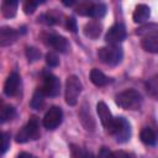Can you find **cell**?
Masks as SVG:
<instances>
[{
  "instance_id": "6da1fadb",
  "label": "cell",
  "mask_w": 158,
  "mask_h": 158,
  "mask_svg": "<svg viewBox=\"0 0 158 158\" xmlns=\"http://www.w3.org/2000/svg\"><path fill=\"white\" fill-rule=\"evenodd\" d=\"M116 104L125 110H136L142 104L141 94L135 89H127L116 95Z\"/></svg>"
},
{
  "instance_id": "7a4b0ae2",
  "label": "cell",
  "mask_w": 158,
  "mask_h": 158,
  "mask_svg": "<svg viewBox=\"0 0 158 158\" xmlns=\"http://www.w3.org/2000/svg\"><path fill=\"white\" fill-rule=\"evenodd\" d=\"M98 57L106 65H117L123 57V52L118 44H109L98 51Z\"/></svg>"
},
{
  "instance_id": "3957f363",
  "label": "cell",
  "mask_w": 158,
  "mask_h": 158,
  "mask_svg": "<svg viewBox=\"0 0 158 158\" xmlns=\"http://www.w3.org/2000/svg\"><path fill=\"white\" fill-rule=\"evenodd\" d=\"M83 85L77 75H69L65 80V102L69 106H74L78 102V98L81 93Z\"/></svg>"
},
{
  "instance_id": "277c9868",
  "label": "cell",
  "mask_w": 158,
  "mask_h": 158,
  "mask_svg": "<svg viewBox=\"0 0 158 158\" xmlns=\"http://www.w3.org/2000/svg\"><path fill=\"white\" fill-rule=\"evenodd\" d=\"M110 135H112L115 137L116 142H118V143L127 142L131 137V126H130L128 121L122 116L116 117L114 121L112 128L110 131Z\"/></svg>"
},
{
  "instance_id": "5b68a950",
  "label": "cell",
  "mask_w": 158,
  "mask_h": 158,
  "mask_svg": "<svg viewBox=\"0 0 158 158\" xmlns=\"http://www.w3.org/2000/svg\"><path fill=\"white\" fill-rule=\"evenodd\" d=\"M40 136V125L38 120L36 117H31L28 122L19 131L16 135V142L17 143H25L31 139H37Z\"/></svg>"
},
{
  "instance_id": "8992f818",
  "label": "cell",
  "mask_w": 158,
  "mask_h": 158,
  "mask_svg": "<svg viewBox=\"0 0 158 158\" xmlns=\"http://www.w3.org/2000/svg\"><path fill=\"white\" fill-rule=\"evenodd\" d=\"M63 120V111L58 106H52L43 116V126L47 130H56Z\"/></svg>"
},
{
  "instance_id": "52a82bcc",
  "label": "cell",
  "mask_w": 158,
  "mask_h": 158,
  "mask_svg": "<svg viewBox=\"0 0 158 158\" xmlns=\"http://www.w3.org/2000/svg\"><path fill=\"white\" fill-rule=\"evenodd\" d=\"M41 90L47 96H57L60 91V80L53 74H46Z\"/></svg>"
},
{
  "instance_id": "ba28073f",
  "label": "cell",
  "mask_w": 158,
  "mask_h": 158,
  "mask_svg": "<svg viewBox=\"0 0 158 158\" xmlns=\"http://www.w3.org/2000/svg\"><path fill=\"white\" fill-rule=\"evenodd\" d=\"M126 35L127 33H126L125 26L122 23H115L106 32L105 41L109 44H118V43H121L126 38Z\"/></svg>"
},
{
  "instance_id": "9c48e42d",
  "label": "cell",
  "mask_w": 158,
  "mask_h": 158,
  "mask_svg": "<svg viewBox=\"0 0 158 158\" xmlns=\"http://www.w3.org/2000/svg\"><path fill=\"white\" fill-rule=\"evenodd\" d=\"M96 111H98V115H99V118H100L101 125L110 133V131L112 128V125H114V121H115V118L112 117V114H111L110 109L107 107V105L104 101H99L98 105H96Z\"/></svg>"
},
{
  "instance_id": "30bf717a",
  "label": "cell",
  "mask_w": 158,
  "mask_h": 158,
  "mask_svg": "<svg viewBox=\"0 0 158 158\" xmlns=\"http://www.w3.org/2000/svg\"><path fill=\"white\" fill-rule=\"evenodd\" d=\"M20 88V75L16 72H12L4 84V94L6 96H15L19 93Z\"/></svg>"
},
{
  "instance_id": "8fae6325",
  "label": "cell",
  "mask_w": 158,
  "mask_h": 158,
  "mask_svg": "<svg viewBox=\"0 0 158 158\" xmlns=\"http://www.w3.org/2000/svg\"><path fill=\"white\" fill-rule=\"evenodd\" d=\"M17 36H19V32L16 30L9 26H2L0 28V46L6 47L12 44L17 40Z\"/></svg>"
},
{
  "instance_id": "7c38bea8",
  "label": "cell",
  "mask_w": 158,
  "mask_h": 158,
  "mask_svg": "<svg viewBox=\"0 0 158 158\" xmlns=\"http://www.w3.org/2000/svg\"><path fill=\"white\" fill-rule=\"evenodd\" d=\"M47 40H48L47 43L51 47H53L56 51L60 52V53H65L69 49V43H68L67 38L63 37V36H59V35H49Z\"/></svg>"
},
{
  "instance_id": "4fadbf2b",
  "label": "cell",
  "mask_w": 158,
  "mask_h": 158,
  "mask_svg": "<svg viewBox=\"0 0 158 158\" xmlns=\"http://www.w3.org/2000/svg\"><path fill=\"white\" fill-rule=\"evenodd\" d=\"M151 16V9L146 4H138L132 14V19L136 23H142L146 22Z\"/></svg>"
},
{
  "instance_id": "5bb4252c",
  "label": "cell",
  "mask_w": 158,
  "mask_h": 158,
  "mask_svg": "<svg viewBox=\"0 0 158 158\" xmlns=\"http://www.w3.org/2000/svg\"><path fill=\"white\" fill-rule=\"evenodd\" d=\"M79 117H80L81 125L85 127L86 131H94V128H95V122H94V118H93V116H91V114H90L89 107L86 106V102L83 104L81 110H80V114H79Z\"/></svg>"
},
{
  "instance_id": "9a60e30c",
  "label": "cell",
  "mask_w": 158,
  "mask_h": 158,
  "mask_svg": "<svg viewBox=\"0 0 158 158\" xmlns=\"http://www.w3.org/2000/svg\"><path fill=\"white\" fill-rule=\"evenodd\" d=\"M101 30H102V26L99 21H90L88 23H85L84 26V35L91 40H95L100 36L101 33Z\"/></svg>"
},
{
  "instance_id": "2e32d148",
  "label": "cell",
  "mask_w": 158,
  "mask_h": 158,
  "mask_svg": "<svg viewBox=\"0 0 158 158\" xmlns=\"http://www.w3.org/2000/svg\"><path fill=\"white\" fill-rule=\"evenodd\" d=\"M136 35L142 37H156L158 38V23H146L136 30Z\"/></svg>"
},
{
  "instance_id": "e0dca14e",
  "label": "cell",
  "mask_w": 158,
  "mask_h": 158,
  "mask_svg": "<svg viewBox=\"0 0 158 158\" xmlns=\"http://www.w3.org/2000/svg\"><path fill=\"white\" fill-rule=\"evenodd\" d=\"M90 80L96 86H105L110 83V78L106 77L101 70H99L96 68H93L90 70Z\"/></svg>"
},
{
  "instance_id": "ac0fdd59",
  "label": "cell",
  "mask_w": 158,
  "mask_h": 158,
  "mask_svg": "<svg viewBox=\"0 0 158 158\" xmlns=\"http://www.w3.org/2000/svg\"><path fill=\"white\" fill-rule=\"evenodd\" d=\"M17 6H19V2L16 0H5L1 4V12H2V15L5 17L11 19V17H14L16 15Z\"/></svg>"
},
{
  "instance_id": "d6986e66",
  "label": "cell",
  "mask_w": 158,
  "mask_h": 158,
  "mask_svg": "<svg viewBox=\"0 0 158 158\" xmlns=\"http://www.w3.org/2000/svg\"><path fill=\"white\" fill-rule=\"evenodd\" d=\"M139 137H141V141L147 146H154L156 142H157V136H156L154 131L149 127L142 128V131L139 133Z\"/></svg>"
},
{
  "instance_id": "ffe728a7",
  "label": "cell",
  "mask_w": 158,
  "mask_h": 158,
  "mask_svg": "<svg viewBox=\"0 0 158 158\" xmlns=\"http://www.w3.org/2000/svg\"><path fill=\"white\" fill-rule=\"evenodd\" d=\"M141 46L149 53H158V38L156 37H143L141 41Z\"/></svg>"
},
{
  "instance_id": "44dd1931",
  "label": "cell",
  "mask_w": 158,
  "mask_h": 158,
  "mask_svg": "<svg viewBox=\"0 0 158 158\" xmlns=\"http://www.w3.org/2000/svg\"><path fill=\"white\" fill-rule=\"evenodd\" d=\"M16 115V110L14 106L11 105H4L1 107V112H0V121L1 123H5L9 120H12Z\"/></svg>"
},
{
  "instance_id": "7402d4cb",
  "label": "cell",
  "mask_w": 158,
  "mask_h": 158,
  "mask_svg": "<svg viewBox=\"0 0 158 158\" xmlns=\"http://www.w3.org/2000/svg\"><path fill=\"white\" fill-rule=\"evenodd\" d=\"M43 98H44L43 91H42L41 89H37V90L35 91L32 99H31V102H30L31 107L35 109V110H40V109L42 107V105H43V101H44Z\"/></svg>"
},
{
  "instance_id": "603a6c76",
  "label": "cell",
  "mask_w": 158,
  "mask_h": 158,
  "mask_svg": "<svg viewBox=\"0 0 158 158\" xmlns=\"http://www.w3.org/2000/svg\"><path fill=\"white\" fill-rule=\"evenodd\" d=\"M105 14H106V5L99 2V4H93L89 16L95 17V19H101V17L105 16Z\"/></svg>"
},
{
  "instance_id": "cb8c5ba5",
  "label": "cell",
  "mask_w": 158,
  "mask_h": 158,
  "mask_svg": "<svg viewBox=\"0 0 158 158\" xmlns=\"http://www.w3.org/2000/svg\"><path fill=\"white\" fill-rule=\"evenodd\" d=\"M146 86H147L148 93H149L152 96H154L156 99H158V75L151 78V79L147 81Z\"/></svg>"
},
{
  "instance_id": "d4e9b609",
  "label": "cell",
  "mask_w": 158,
  "mask_h": 158,
  "mask_svg": "<svg viewBox=\"0 0 158 158\" xmlns=\"http://www.w3.org/2000/svg\"><path fill=\"white\" fill-rule=\"evenodd\" d=\"M72 158H94V156L90 152H88V151H85V149H83L80 147H74L73 146V148H72Z\"/></svg>"
},
{
  "instance_id": "484cf974",
  "label": "cell",
  "mask_w": 158,
  "mask_h": 158,
  "mask_svg": "<svg viewBox=\"0 0 158 158\" xmlns=\"http://www.w3.org/2000/svg\"><path fill=\"white\" fill-rule=\"evenodd\" d=\"M38 21L46 25H54L58 23V16H54L53 12H48V14H43L38 17Z\"/></svg>"
},
{
  "instance_id": "4316f807",
  "label": "cell",
  "mask_w": 158,
  "mask_h": 158,
  "mask_svg": "<svg viewBox=\"0 0 158 158\" xmlns=\"http://www.w3.org/2000/svg\"><path fill=\"white\" fill-rule=\"evenodd\" d=\"M38 4H40V2H38V1H35V0H27V1H25V2H23V6H22L23 12H25L26 15L33 14L35 10L37 9Z\"/></svg>"
},
{
  "instance_id": "83f0119b",
  "label": "cell",
  "mask_w": 158,
  "mask_h": 158,
  "mask_svg": "<svg viewBox=\"0 0 158 158\" xmlns=\"http://www.w3.org/2000/svg\"><path fill=\"white\" fill-rule=\"evenodd\" d=\"M93 4L91 2H81L75 7V12L81 15V16H89L90 14V9H91Z\"/></svg>"
},
{
  "instance_id": "f1b7e54d",
  "label": "cell",
  "mask_w": 158,
  "mask_h": 158,
  "mask_svg": "<svg viewBox=\"0 0 158 158\" xmlns=\"http://www.w3.org/2000/svg\"><path fill=\"white\" fill-rule=\"evenodd\" d=\"M26 57L28 62H36L41 57V52L35 47H27L26 48Z\"/></svg>"
},
{
  "instance_id": "f546056e",
  "label": "cell",
  "mask_w": 158,
  "mask_h": 158,
  "mask_svg": "<svg viewBox=\"0 0 158 158\" xmlns=\"http://www.w3.org/2000/svg\"><path fill=\"white\" fill-rule=\"evenodd\" d=\"M46 63L49 65V67H57L59 64V58L57 56V53L54 52H48L46 54Z\"/></svg>"
},
{
  "instance_id": "4dcf8cb0",
  "label": "cell",
  "mask_w": 158,
  "mask_h": 158,
  "mask_svg": "<svg viewBox=\"0 0 158 158\" xmlns=\"http://www.w3.org/2000/svg\"><path fill=\"white\" fill-rule=\"evenodd\" d=\"M1 139H2V143H1V153L4 154L7 149H9V146H10V133L7 132H2L1 135Z\"/></svg>"
},
{
  "instance_id": "1f68e13d",
  "label": "cell",
  "mask_w": 158,
  "mask_h": 158,
  "mask_svg": "<svg viewBox=\"0 0 158 158\" xmlns=\"http://www.w3.org/2000/svg\"><path fill=\"white\" fill-rule=\"evenodd\" d=\"M65 27H67V30L70 31V32H77L78 27H77V21H75V19H74V17H68L67 21H65Z\"/></svg>"
},
{
  "instance_id": "d6a6232c",
  "label": "cell",
  "mask_w": 158,
  "mask_h": 158,
  "mask_svg": "<svg viewBox=\"0 0 158 158\" xmlns=\"http://www.w3.org/2000/svg\"><path fill=\"white\" fill-rule=\"evenodd\" d=\"M98 158H114V152H111V151H110L109 148H106V147H102V148L99 151Z\"/></svg>"
},
{
  "instance_id": "836d02e7",
  "label": "cell",
  "mask_w": 158,
  "mask_h": 158,
  "mask_svg": "<svg viewBox=\"0 0 158 158\" xmlns=\"http://www.w3.org/2000/svg\"><path fill=\"white\" fill-rule=\"evenodd\" d=\"M114 158H130V156L123 151H117L114 153Z\"/></svg>"
},
{
  "instance_id": "e575fe53",
  "label": "cell",
  "mask_w": 158,
  "mask_h": 158,
  "mask_svg": "<svg viewBox=\"0 0 158 158\" xmlns=\"http://www.w3.org/2000/svg\"><path fill=\"white\" fill-rule=\"evenodd\" d=\"M17 158H38V157H36V156H33V154H31L28 152H21Z\"/></svg>"
},
{
  "instance_id": "d590c367",
  "label": "cell",
  "mask_w": 158,
  "mask_h": 158,
  "mask_svg": "<svg viewBox=\"0 0 158 158\" xmlns=\"http://www.w3.org/2000/svg\"><path fill=\"white\" fill-rule=\"evenodd\" d=\"M63 4H64V5H67V6H70V5H73V4H74V1H63Z\"/></svg>"
}]
</instances>
